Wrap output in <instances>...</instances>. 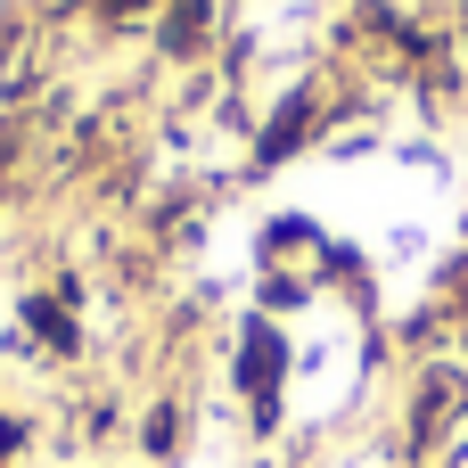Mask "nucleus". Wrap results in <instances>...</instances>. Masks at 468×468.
I'll return each instance as SVG.
<instances>
[{"label": "nucleus", "mask_w": 468, "mask_h": 468, "mask_svg": "<svg viewBox=\"0 0 468 468\" xmlns=\"http://www.w3.org/2000/svg\"><path fill=\"white\" fill-rule=\"evenodd\" d=\"M271 370H280V337H271V329H255V337H247V362H239V378H247L255 395H271Z\"/></svg>", "instance_id": "obj_1"}, {"label": "nucleus", "mask_w": 468, "mask_h": 468, "mask_svg": "<svg viewBox=\"0 0 468 468\" xmlns=\"http://www.w3.org/2000/svg\"><path fill=\"white\" fill-rule=\"evenodd\" d=\"M197 33H206V0H181L173 25H165V41H173V49H197Z\"/></svg>", "instance_id": "obj_2"}, {"label": "nucleus", "mask_w": 468, "mask_h": 468, "mask_svg": "<svg viewBox=\"0 0 468 468\" xmlns=\"http://www.w3.org/2000/svg\"><path fill=\"white\" fill-rule=\"evenodd\" d=\"M452 403H461V387H452V378H436V387H428V411H420V444L444 428V411H452Z\"/></svg>", "instance_id": "obj_3"}]
</instances>
